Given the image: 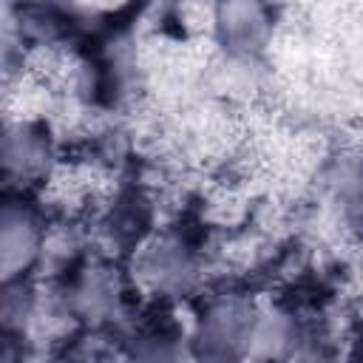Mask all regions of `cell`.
<instances>
[{"label":"cell","mask_w":363,"mask_h":363,"mask_svg":"<svg viewBox=\"0 0 363 363\" xmlns=\"http://www.w3.org/2000/svg\"><path fill=\"white\" fill-rule=\"evenodd\" d=\"M337 218L349 235L363 241V164L346 167L337 182Z\"/></svg>","instance_id":"8"},{"label":"cell","mask_w":363,"mask_h":363,"mask_svg":"<svg viewBox=\"0 0 363 363\" xmlns=\"http://www.w3.org/2000/svg\"><path fill=\"white\" fill-rule=\"evenodd\" d=\"M122 286L111 267H88L71 286V306L88 320L111 318L119 309Z\"/></svg>","instance_id":"7"},{"label":"cell","mask_w":363,"mask_h":363,"mask_svg":"<svg viewBox=\"0 0 363 363\" xmlns=\"http://www.w3.org/2000/svg\"><path fill=\"white\" fill-rule=\"evenodd\" d=\"M45 247V224L40 213L20 199H9L0 216V269L3 281L26 278Z\"/></svg>","instance_id":"4"},{"label":"cell","mask_w":363,"mask_h":363,"mask_svg":"<svg viewBox=\"0 0 363 363\" xmlns=\"http://www.w3.org/2000/svg\"><path fill=\"white\" fill-rule=\"evenodd\" d=\"M184 360H187V346H182L164 332H145L133 337L122 363H184Z\"/></svg>","instance_id":"10"},{"label":"cell","mask_w":363,"mask_h":363,"mask_svg":"<svg viewBox=\"0 0 363 363\" xmlns=\"http://www.w3.org/2000/svg\"><path fill=\"white\" fill-rule=\"evenodd\" d=\"M269 28V11L258 3H221L213 11V31L218 45L241 62H247L264 48Z\"/></svg>","instance_id":"5"},{"label":"cell","mask_w":363,"mask_h":363,"mask_svg":"<svg viewBox=\"0 0 363 363\" xmlns=\"http://www.w3.org/2000/svg\"><path fill=\"white\" fill-rule=\"evenodd\" d=\"M255 309L241 301H213L196 318L187 337V357L196 363H250Z\"/></svg>","instance_id":"1"},{"label":"cell","mask_w":363,"mask_h":363,"mask_svg":"<svg viewBox=\"0 0 363 363\" xmlns=\"http://www.w3.org/2000/svg\"><path fill=\"white\" fill-rule=\"evenodd\" d=\"M54 139L48 125L37 119H9L3 128V176L9 187H28L54 167Z\"/></svg>","instance_id":"2"},{"label":"cell","mask_w":363,"mask_h":363,"mask_svg":"<svg viewBox=\"0 0 363 363\" xmlns=\"http://www.w3.org/2000/svg\"><path fill=\"white\" fill-rule=\"evenodd\" d=\"M199 269H201L199 252L179 235L150 238L142 247L139 264H136L142 284L164 298L184 295L187 289H193L199 281Z\"/></svg>","instance_id":"3"},{"label":"cell","mask_w":363,"mask_h":363,"mask_svg":"<svg viewBox=\"0 0 363 363\" xmlns=\"http://www.w3.org/2000/svg\"><path fill=\"white\" fill-rule=\"evenodd\" d=\"M306 332L289 312H255L250 335V363H292L306 352Z\"/></svg>","instance_id":"6"},{"label":"cell","mask_w":363,"mask_h":363,"mask_svg":"<svg viewBox=\"0 0 363 363\" xmlns=\"http://www.w3.org/2000/svg\"><path fill=\"white\" fill-rule=\"evenodd\" d=\"M37 312V289L28 278L3 281V326L6 335H23Z\"/></svg>","instance_id":"9"}]
</instances>
